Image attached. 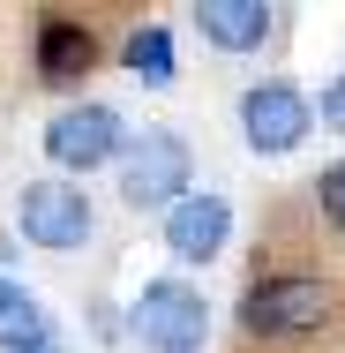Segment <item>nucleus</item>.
<instances>
[{"instance_id":"nucleus-8","label":"nucleus","mask_w":345,"mask_h":353,"mask_svg":"<svg viewBox=\"0 0 345 353\" xmlns=\"http://www.w3.org/2000/svg\"><path fill=\"white\" fill-rule=\"evenodd\" d=\"M196 23H203L210 46H225V53H248V46L271 38V8H263V0H203Z\"/></svg>"},{"instance_id":"nucleus-13","label":"nucleus","mask_w":345,"mask_h":353,"mask_svg":"<svg viewBox=\"0 0 345 353\" xmlns=\"http://www.w3.org/2000/svg\"><path fill=\"white\" fill-rule=\"evenodd\" d=\"M315 113H323L331 136H345V75H338V83H323V105H315Z\"/></svg>"},{"instance_id":"nucleus-9","label":"nucleus","mask_w":345,"mask_h":353,"mask_svg":"<svg viewBox=\"0 0 345 353\" xmlns=\"http://www.w3.org/2000/svg\"><path fill=\"white\" fill-rule=\"evenodd\" d=\"M83 68H90V30L53 15V23L38 30V75H45V83H68V75H83Z\"/></svg>"},{"instance_id":"nucleus-7","label":"nucleus","mask_w":345,"mask_h":353,"mask_svg":"<svg viewBox=\"0 0 345 353\" xmlns=\"http://www.w3.org/2000/svg\"><path fill=\"white\" fill-rule=\"evenodd\" d=\"M225 233H233V203L210 196V188L180 196V203L165 211V248H173L180 263H210V256L225 248Z\"/></svg>"},{"instance_id":"nucleus-10","label":"nucleus","mask_w":345,"mask_h":353,"mask_svg":"<svg viewBox=\"0 0 345 353\" xmlns=\"http://www.w3.org/2000/svg\"><path fill=\"white\" fill-rule=\"evenodd\" d=\"M0 346L8 353H45V308L15 279H0Z\"/></svg>"},{"instance_id":"nucleus-1","label":"nucleus","mask_w":345,"mask_h":353,"mask_svg":"<svg viewBox=\"0 0 345 353\" xmlns=\"http://www.w3.org/2000/svg\"><path fill=\"white\" fill-rule=\"evenodd\" d=\"M240 323L255 339H308L331 323V285L308 279V271H278V279H255L248 301H240Z\"/></svg>"},{"instance_id":"nucleus-5","label":"nucleus","mask_w":345,"mask_h":353,"mask_svg":"<svg viewBox=\"0 0 345 353\" xmlns=\"http://www.w3.org/2000/svg\"><path fill=\"white\" fill-rule=\"evenodd\" d=\"M121 150H128V128H121L113 105H68V113H53V128H45V158L68 165V173H90V165H105V158H121Z\"/></svg>"},{"instance_id":"nucleus-2","label":"nucleus","mask_w":345,"mask_h":353,"mask_svg":"<svg viewBox=\"0 0 345 353\" xmlns=\"http://www.w3.org/2000/svg\"><path fill=\"white\" fill-rule=\"evenodd\" d=\"M121 196L136 211H173L188 196V143L173 136V128L128 136V150H121Z\"/></svg>"},{"instance_id":"nucleus-4","label":"nucleus","mask_w":345,"mask_h":353,"mask_svg":"<svg viewBox=\"0 0 345 353\" xmlns=\"http://www.w3.org/2000/svg\"><path fill=\"white\" fill-rule=\"evenodd\" d=\"M308 128H315V105H308L293 83H255V90L240 98V136H248V150H263V158L300 150Z\"/></svg>"},{"instance_id":"nucleus-6","label":"nucleus","mask_w":345,"mask_h":353,"mask_svg":"<svg viewBox=\"0 0 345 353\" xmlns=\"http://www.w3.org/2000/svg\"><path fill=\"white\" fill-rule=\"evenodd\" d=\"M15 225L38 248H83L90 241V203H83V188H68V181H23Z\"/></svg>"},{"instance_id":"nucleus-14","label":"nucleus","mask_w":345,"mask_h":353,"mask_svg":"<svg viewBox=\"0 0 345 353\" xmlns=\"http://www.w3.org/2000/svg\"><path fill=\"white\" fill-rule=\"evenodd\" d=\"M45 353H53V346H45Z\"/></svg>"},{"instance_id":"nucleus-3","label":"nucleus","mask_w":345,"mask_h":353,"mask_svg":"<svg viewBox=\"0 0 345 353\" xmlns=\"http://www.w3.org/2000/svg\"><path fill=\"white\" fill-rule=\"evenodd\" d=\"M203 331H210V316H203V293H196V285H180V279H150V285H143L136 339L150 353H196Z\"/></svg>"},{"instance_id":"nucleus-12","label":"nucleus","mask_w":345,"mask_h":353,"mask_svg":"<svg viewBox=\"0 0 345 353\" xmlns=\"http://www.w3.org/2000/svg\"><path fill=\"white\" fill-rule=\"evenodd\" d=\"M315 196H323V218H331V225L345 233V165H331V173L315 181Z\"/></svg>"},{"instance_id":"nucleus-11","label":"nucleus","mask_w":345,"mask_h":353,"mask_svg":"<svg viewBox=\"0 0 345 353\" xmlns=\"http://www.w3.org/2000/svg\"><path fill=\"white\" fill-rule=\"evenodd\" d=\"M128 75H136V83H150V90H165V83H173V38H165L158 23L128 38Z\"/></svg>"}]
</instances>
